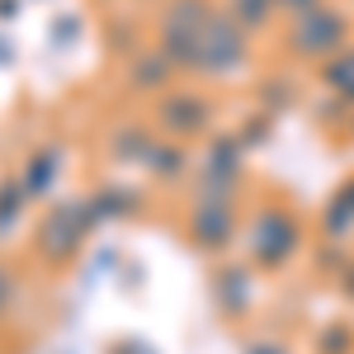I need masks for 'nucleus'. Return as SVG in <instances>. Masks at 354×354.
Segmentation results:
<instances>
[{
  "label": "nucleus",
  "instance_id": "4",
  "mask_svg": "<svg viewBox=\"0 0 354 354\" xmlns=\"http://www.w3.org/2000/svg\"><path fill=\"white\" fill-rule=\"evenodd\" d=\"M10 298H15V283H10V274L0 270V312L10 307Z\"/></svg>",
  "mask_w": 354,
  "mask_h": 354
},
{
  "label": "nucleus",
  "instance_id": "2",
  "mask_svg": "<svg viewBox=\"0 0 354 354\" xmlns=\"http://www.w3.org/2000/svg\"><path fill=\"white\" fill-rule=\"evenodd\" d=\"M232 10H236V19H250V24H260L265 15H274V0H232Z\"/></svg>",
  "mask_w": 354,
  "mask_h": 354
},
{
  "label": "nucleus",
  "instance_id": "1",
  "mask_svg": "<svg viewBox=\"0 0 354 354\" xmlns=\"http://www.w3.org/2000/svg\"><path fill=\"white\" fill-rule=\"evenodd\" d=\"M340 38H345V15L340 10H330V5H312V10H302L298 15V28H293V48L298 53H330V48H340Z\"/></svg>",
  "mask_w": 354,
  "mask_h": 354
},
{
  "label": "nucleus",
  "instance_id": "3",
  "mask_svg": "<svg viewBox=\"0 0 354 354\" xmlns=\"http://www.w3.org/2000/svg\"><path fill=\"white\" fill-rule=\"evenodd\" d=\"M312 5H322V0H274V10H293V15L312 10Z\"/></svg>",
  "mask_w": 354,
  "mask_h": 354
}]
</instances>
